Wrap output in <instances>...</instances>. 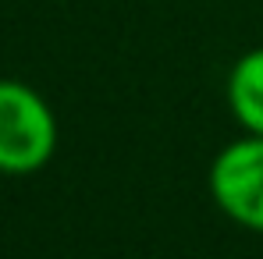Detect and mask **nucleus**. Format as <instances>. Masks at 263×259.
Masks as SVG:
<instances>
[{
    "label": "nucleus",
    "mask_w": 263,
    "mask_h": 259,
    "mask_svg": "<svg viewBox=\"0 0 263 259\" xmlns=\"http://www.w3.org/2000/svg\"><path fill=\"white\" fill-rule=\"evenodd\" d=\"M61 146V125L40 89L18 78H0V174L43 171Z\"/></svg>",
    "instance_id": "1"
},
{
    "label": "nucleus",
    "mask_w": 263,
    "mask_h": 259,
    "mask_svg": "<svg viewBox=\"0 0 263 259\" xmlns=\"http://www.w3.org/2000/svg\"><path fill=\"white\" fill-rule=\"evenodd\" d=\"M206 188L231 224L263 234V135L242 131L220 146L206 171Z\"/></svg>",
    "instance_id": "2"
},
{
    "label": "nucleus",
    "mask_w": 263,
    "mask_h": 259,
    "mask_svg": "<svg viewBox=\"0 0 263 259\" xmlns=\"http://www.w3.org/2000/svg\"><path fill=\"white\" fill-rule=\"evenodd\" d=\"M224 99H228V110L238 121V128L263 135V46L246 50L228 68Z\"/></svg>",
    "instance_id": "3"
}]
</instances>
